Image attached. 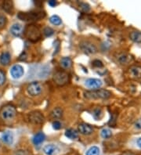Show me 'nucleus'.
Instances as JSON below:
<instances>
[{"label": "nucleus", "mask_w": 141, "mask_h": 155, "mask_svg": "<svg viewBox=\"0 0 141 155\" xmlns=\"http://www.w3.org/2000/svg\"><path fill=\"white\" fill-rule=\"evenodd\" d=\"M79 7L84 12H89L90 10V6H89V5L86 3V2H80L79 3Z\"/></svg>", "instance_id": "nucleus-29"}, {"label": "nucleus", "mask_w": 141, "mask_h": 155, "mask_svg": "<svg viewBox=\"0 0 141 155\" xmlns=\"http://www.w3.org/2000/svg\"><path fill=\"white\" fill-rule=\"evenodd\" d=\"M45 139V134L42 132L36 133L34 136L33 139H32V141H33V143L35 146H39L40 144H42L44 142V140Z\"/></svg>", "instance_id": "nucleus-17"}, {"label": "nucleus", "mask_w": 141, "mask_h": 155, "mask_svg": "<svg viewBox=\"0 0 141 155\" xmlns=\"http://www.w3.org/2000/svg\"><path fill=\"white\" fill-rule=\"evenodd\" d=\"M6 81V74L2 71V70H0V86H2Z\"/></svg>", "instance_id": "nucleus-32"}, {"label": "nucleus", "mask_w": 141, "mask_h": 155, "mask_svg": "<svg viewBox=\"0 0 141 155\" xmlns=\"http://www.w3.org/2000/svg\"><path fill=\"white\" fill-rule=\"evenodd\" d=\"M66 137H68L70 140H76L79 137V134H78L77 131H75V129H69L68 130H66L65 132Z\"/></svg>", "instance_id": "nucleus-22"}, {"label": "nucleus", "mask_w": 141, "mask_h": 155, "mask_svg": "<svg viewBox=\"0 0 141 155\" xmlns=\"http://www.w3.org/2000/svg\"><path fill=\"white\" fill-rule=\"evenodd\" d=\"M100 149L99 147L94 146V147H92L86 151V155H100Z\"/></svg>", "instance_id": "nucleus-27"}, {"label": "nucleus", "mask_w": 141, "mask_h": 155, "mask_svg": "<svg viewBox=\"0 0 141 155\" xmlns=\"http://www.w3.org/2000/svg\"><path fill=\"white\" fill-rule=\"evenodd\" d=\"M134 127H135V129L141 130V118L136 120V121L134 123Z\"/></svg>", "instance_id": "nucleus-34"}, {"label": "nucleus", "mask_w": 141, "mask_h": 155, "mask_svg": "<svg viewBox=\"0 0 141 155\" xmlns=\"http://www.w3.org/2000/svg\"><path fill=\"white\" fill-rule=\"evenodd\" d=\"M80 47L84 53L87 54H94L97 51L96 45L88 41H83L80 43Z\"/></svg>", "instance_id": "nucleus-8"}, {"label": "nucleus", "mask_w": 141, "mask_h": 155, "mask_svg": "<svg viewBox=\"0 0 141 155\" xmlns=\"http://www.w3.org/2000/svg\"><path fill=\"white\" fill-rule=\"evenodd\" d=\"M6 22H7V19L6 16L2 13H0V28H2L6 26Z\"/></svg>", "instance_id": "nucleus-28"}, {"label": "nucleus", "mask_w": 141, "mask_h": 155, "mask_svg": "<svg viewBox=\"0 0 141 155\" xmlns=\"http://www.w3.org/2000/svg\"><path fill=\"white\" fill-rule=\"evenodd\" d=\"M85 97L88 99H108L111 97V93L107 89H96V90L85 93Z\"/></svg>", "instance_id": "nucleus-1"}, {"label": "nucleus", "mask_w": 141, "mask_h": 155, "mask_svg": "<svg viewBox=\"0 0 141 155\" xmlns=\"http://www.w3.org/2000/svg\"><path fill=\"white\" fill-rule=\"evenodd\" d=\"M43 33L46 37H50L51 35H53V33H54V31L53 29L49 28V27H46L43 30Z\"/></svg>", "instance_id": "nucleus-30"}, {"label": "nucleus", "mask_w": 141, "mask_h": 155, "mask_svg": "<svg viewBox=\"0 0 141 155\" xmlns=\"http://www.w3.org/2000/svg\"><path fill=\"white\" fill-rule=\"evenodd\" d=\"M130 39L136 43H141V31H133L129 35Z\"/></svg>", "instance_id": "nucleus-21"}, {"label": "nucleus", "mask_w": 141, "mask_h": 155, "mask_svg": "<svg viewBox=\"0 0 141 155\" xmlns=\"http://www.w3.org/2000/svg\"><path fill=\"white\" fill-rule=\"evenodd\" d=\"M100 135H101V137L103 139H109L111 136H112V132H111V129H107V128H104L101 130L100 132Z\"/></svg>", "instance_id": "nucleus-25"}, {"label": "nucleus", "mask_w": 141, "mask_h": 155, "mask_svg": "<svg viewBox=\"0 0 141 155\" xmlns=\"http://www.w3.org/2000/svg\"><path fill=\"white\" fill-rule=\"evenodd\" d=\"M53 128L56 130H58L61 128V123L59 121H55L53 122Z\"/></svg>", "instance_id": "nucleus-33"}, {"label": "nucleus", "mask_w": 141, "mask_h": 155, "mask_svg": "<svg viewBox=\"0 0 141 155\" xmlns=\"http://www.w3.org/2000/svg\"><path fill=\"white\" fill-rule=\"evenodd\" d=\"M2 142L6 145H11L13 143V135L10 131H6L2 135Z\"/></svg>", "instance_id": "nucleus-14"}, {"label": "nucleus", "mask_w": 141, "mask_h": 155, "mask_svg": "<svg viewBox=\"0 0 141 155\" xmlns=\"http://www.w3.org/2000/svg\"><path fill=\"white\" fill-rule=\"evenodd\" d=\"M79 132L82 135H90L93 132V129L89 125H87L86 123H82L78 126Z\"/></svg>", "instance_id": "nucleus-12"}, {"label": "nucleus", "mask_w": 141, "mask_h": 155, "mask_svg": "<svg viewBox=\"0 0 141 155\" xmlns=\"http://www.w3.org/2000/svg\"><path fill=\"white\" fill-rule=\"evenodd\" d=\"M9 72H10V75L12 76L13 78L18 79L24 75V68L20 64H15L10 68Z\"/></svg>", "instance_id": "nucleus-10"}, {"label": "nucleus", "mask_w": 141, "mask_h": 155, "mask_svg": "<svg viewBox=\"0 0 141 155\" xmlns=\"http://www.w3.org/2000/svg\"><path fill=\"white\" fill-rule=\"evenodd\" d=\"M63 115V110L60 107H56L54 108L50 113L51 117H53L54 119L56 118H60L62 117Z\"/></svg>", "instance_id": "nucleus-23"}, {"label": "nucleus", "mask_w": 141, "mask_h": 155, "mask_svg": "<svg viewBox=\"0 0 141 155\" xmlns=\"http://www.w3.org/2000/svg\"><path fill=\"white\" fill-rule=\"evenodd\" d=\"M123 155H134V154H133V153H125Z\"/></svg>", "instance_id": "nucleus-37"}, {"label": "nucleus", "mask_w": 141, "mask_h": 155, "mask_svg": "<svg viewBox=\"0 0 141 155\" xmlns=\"http://www.w3.org/2000/svg\"><path fill=\"white\" fill-rule=\"evenodd\" d=\"M11 61V55L9 52H3L0 55V64L3 66L8 65Z\"/></svg>", "instance_id": "nucleus-18"}, {"label": "nucleus", "mask_w": 141, "mask_h": 155, "mask_svg": "<svg viewBox=\"0 0 141 155\" xmlns=\"http://www.w3.org/2000/svg\"><path fill=\"white\" fill-rule=\"evenodd\" d=\"M26 36L31 41H37L41 38V33L38 28L35 25H29L26 29Z\"/></svg>", "instance_id": "nucleus-4"}, {"label": "nucleus", "mask_w": 141, "mask_h": 155, "mask_svg": "<svg viewBox=\"0 0 141 155\" xmlns=\"http://www.w3.org/2000/svg\"><path fill=\"white\" fill-rule=\"evenodd\" d=\"M2 10L6 13L12 14L13 11V4L11 1H4L2 3Z\"/></svg>", "instance_id": "nucleus-19"}, {"label": "nucleus", "mask_w": 141, "mask_h": 155, "mask_svg": "<svg viewBox=\"0 0 141 155\" xmlns=\"http://www.w3.org/2000/svg\"><path fill=\"white\" fill-rule=\"evenodd\" d=\"M27 91H28V94L32 96V97H36L38 95H39L42 91V86L39 82L37 81H34L29 84L27 88Z\"/></svg>", "instance_id": "nucleus-7"}, {"label": "nucleus", "mask_w": 141, "mask_h": 155, "mask_svg": "<svg viewBox=\"0 0 141 155\" xmlns=\"http://www.w3.org/2000/svg\"><path fill=\"white\" fill-rule=\"evenodd\" d=\"M60 65L64 69H68L72 67V61L69 57H63L60 60Z\"/></svg>", "instance_id": "nucleus-20"}, {"label": "nucleus", "mask_w": 141, "mask_h": 155, "mask_svg": "<svg viewBox=\"0 0 141 155\" xmlns=\"http://www.w3.org/2000/svg\"><path fill=\"white\" fill-rule=\"evenodd\" d=\"M92 66L95 67V68H100L103 66V64L101 61H99V60H94L92 61Z\"/></svg>", "instance_id": "nucleus-31"}, {"label": "nucleus", "mask_w": 141, "mask_h": 155, "mask_svg": "<svg viewBox=\"0 0 141 155\" xmlns=\"http://www.w3.org/2000/svg\"><path fill=\"white\" fill-rule=\"evenodd\" d=\"M48 4H49V6H52V7H54L55 6H56V1H54V0H50V1H49L48 2Z\"/></svg>", "instance_id": "nucleus-35"}, {"label": "nucleus", "mask_w": 141, "mask_h": 155, "mask_svg": "<svg viewBox=\"0 0 141 155\" xmlns=\"http://www.w3.org/2000/svg\"><path fill=\"white\" fill-rule=\"evenodd\" d=\"M92 116L96 120L101 119L103 117V110H101V108H96L92 112Z\"/></svg>", "instance_id": "nucleus-26"}, {"label": "nucleus", "mask_w": 141, "mask_h": 155, "mask_svg": "<svg viewBox=\"0 0 141 155\" xmlns=\"http://www.w3.org/2000/svg\"><path fill=\"white\" fill-rule=\"evenodd\" d=\"M137 146L141 149V137L137 140Z\"/></svg>", "instance_id": "nucleus-36"}, {"label": "nucleus", "mask_w": 141, "mask_h": 155, "mask_svg": "<svg viewBox=\"0 0 141 155\" xmlns=\"http://www.w3.org/2000/svg\"><path fill=\"white\" fill-rule=\"evenodd\" d=\"M130 75L133 78H141V67L137 66V65H134V66L130 67L129 69Z\"/></svg>", "instance_id": "nucleus-15"}, {"label": "nucleus", "mask_w": 141, "mask_h": 155, "mask_svg": "<svg viewBox=\"0 0 141 155\" xmlns=\"http://www.w3.org/2000/svg\"><path fill=\"white\" fill-rule=\"evenodd\" d=\"M45 13L42 12H28V13H20L18 18L24 21H35L42 19L45 17Z\"/></svg>", "instance_id": "nucleus-2"}, {"label": "nucleus", "mask_w": 141, "mask_h": 155, "mask_svg": "<svg viewBox=\"0 0 141 155\" xmlns=\"http://www.w3.org/2000/svg\"><path fill=\"white\" fill-rule=\"evenodd\" d=\"M28 120L32 124L35 125H41L45 121L43 114L39 111H32L28 114Z\"/></svg>", "instance_id": "nucleus-5"}, {"label": "nucleus", "mask_w": 141, "mask_h": 155, "mask_svg": "<svg viewBox=\"0 0 141 155\" xmlns=\"http://www.w3.org/2000/svg\"><path fill=\"white\" fill-rule=\"evenodd\" d=\"M42 150L45 155H56L60 151V149L54 144H48L44 147Z\"/></svg>", "instance_id": "nucleus-11"}, {"label": "nucleus", "mask_w": 141, "mask_h": 155, "mask_svg": "<svg viewBox=\"0 0 141 155\" xmlns=\"http://www.w3.org/2000/svg\"><path fill=\"white\" fill-rule=\"evenodd\" d=\"M23 31H24V28L21 24H18V23L13 25L10 28V32L13 36H16V37L21 35Z\"/></svg>", "instance_id": "nucleus-13"}, {"label": "nucleus", "mask_w": 141, "mask_h": 155, "mask_svg": "<svg viewBox=\"0 0 141 155\" xmlns=\"http://www.w3.org/2000/svg\"><path fill=\"white\" fill-rule=\"evenodd\" d=\"M118 61L121 64H128L133 61V57L128 53H121L118 57Z\"/></svg>", "instance_id": "nucleus-16"}, {"label": "nucleus", "mask_w": 141, "mask_h": 155, "mask_svg": "<svg viewBox=\"0 0 141 155\" xmlns=\"http://www.w3.org/2000/svg\"><path fill=\"white\" fill-rule=\"evenodd\" d=\"M85 85L89 89L96 90V89H99L101 87L103 82H102L101 80L98 79V78H88L85 81Z\"/></svg>", "instance_id": "nucleus-9"}, {"label": "nucleus", "mask_w": 141, "mask_h": 155, "mask_svg": "<svg viewBox=\"0 0 141 155\" xmlns=\"http://www.w3.org/2000/svg\"><path fill=\"white\" fill-rule=\"evenodd\" d=\"M53 81L58 85H64L69 81V75L65 71H58L53 75Z\"/></svg>", "instance_id": "nucleus-6"}, {"label": "nucleus", "mask_w": 141, "mask_h": 155, "mask_svg": "<svg viewBox=\"0 0 141 155\" xmlns=\"http://www.w3.org/2000/svg\"><path fill=\"white\" fill-rule=\"evenodd\" d=\"M49 21H50L51 24H53V25H56V26H59L62 24V21L60 19V17H58L57 15H53L52 17L49 18Z\"/></svg>", "instance_id": "nucleus-24"}, {"label": "nucleus", "mask_w": 141, "mask_h": 155, "mask_svg": "<svg viewBox=\"0 0 141 155\" xmlns=\"http://www.w3.org/2000/svg\"><path fill=\"white\" fill-rule=\"evenodd\" d=\"M17 114V110L12 105H6L1 110L0 115L4 121H10Z\"/></svg>", "instance_id": "nucleus-3"}]
</instances>
